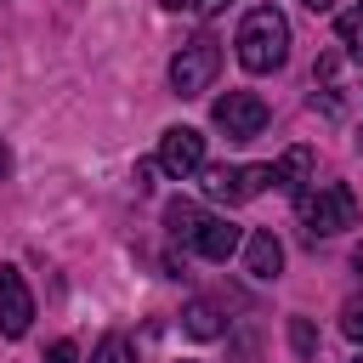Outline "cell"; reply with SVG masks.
I'll return each instance as SVG.
<instances>
[{
	"label": "cell",
	"mask_w": 363,
	"mask_h": 363,
	"mask_svg": "<svg viewBox=\"0 0 363 363\" xmlns=\"http://www.w3.org/2000/svg\"><path fill=\"white\" fill-rule=\"evenodd\" d=\"M193 250H199L204 261H227V255H238V250H244V233H238V227H233L227 216H210V221L199 227Z\"/></svg>",
	"instance_id": "10"
},
{
	"label": "cell",
	"mask_w": 363,
	"mask_h": 363,
	"mask_svg": "<svg viewBox=\"0 0 363 363\" xmlns=\"http://www.w3.org/2000/svg\"><path fill=\"white\" fill-rule=\"evenodd\" d=\"M74 357H79V346H74V340H57V346L45 352V363H74Z\"/></svg>",
	"instance_id": "18"
},
{
	"label": "cell",
	"mask_w": 363,
	"mask_h": 363,
	"mask_svg": "<svg viewBox=\"0 0 363 363\" xmlns=\"http://www.w3.org/2000/svg\"><path fill=\"white\" fill-rule=\"evenodd\" d=\"M301 6H312V11H329V0H301Z\"/></svg>",
	"instance_id": "20"
},
{
	"label": "cell",
	"mask_w": 363,
	"mask_h": 363,
	"mask_svg": "<svg viewBox=\"0 0 363 363\" xmlns=\"http://www.w3.org/2000/svg\"><path fill=\"white\" fill-rule=\"evenodd\" d=\"M182 329H187L193 340H216V335H227V318H221V306H216V301H204V295H199V301H187V306H182Z\"/></svg>",
	"instance_id": "12"
},
{
	"label": "cell",
	"mask_w": 363,
	"mask_h": 363,
	"mask_svg": "<svg viewBox=\"0 0 363 363\" xmlns=\"http://www.w3.org/2000/svg\"><path fill=\"white\" fill-rule=\"evenodd\" d=\"M335 34H340V51H352V57H363V0H357L352 11H340V23H335Z\"/></svg>",
	"instance_id": "14"
},
{
	"label": "cell",
	"mask_w": 363,
	"mask_h": 363,
	"mask_svg": "<svg viewBox=\"0 0 363 363\" xmlns=\"http://www.w3.org/2000/svg\"><path fill=\"white\" fill-rule=\"evenodd\" d=\"M28 323H34V295H28V284H23L17 267H0V335H6V340H23Z\"/></svg>",
	"instance_id": "8"
},
{
	"label": "cell",
	"mask_w": 363,
	"mask_h": 363,
	"mask_svg": "<svg viewBox=\"0 0 363 363\" xmlns=\"http://www.w3.org/2000/svg\"><path fill=\"white\" fill-rule=\"evenodd\" d=\"M352 363H363V352H357V357H352Z\"/></svg>",
	"instance_id": "22"
},
{
	"label": "cell",
	"mask_w": 363,
	"mask_h": 363,
	"mask_svg": "<svg viewBox=\"0 0 363 363\" xmlns=\"http://www.w3.org/2000/svg\"><path fill=\"white\" fill-rule=\"evenodd\" d=\"M289 346H295V357H312L318 352V335H312L306 318H289Z\"/></svg>",
	"instance_id": "17"
},
{
	"label": "cell",
	"mask_w": 363,
	"mask_h": 363,
	"mask_svg": "<svg viewBox=\"0 0 363 363\" xmlns=\"http://www.w3.org/2000/svg\"><path fill=\"white\" fill-rule=\"evenodd\" d=\"M272 187V164H216L204 170V193L221 204H250Z\"/></svg>",
	"instance_id": "5"
},
{
	"label": "cell",
	"mask_w": 363,
	"mask_h": 363,
	"mask_svg": "<svg viewBox=\"0 0 363 363\" xmlns=\"http://www.w3.org/2000/svg\"><path fill=\"white\" fill-rule=\"evenodd\" d=\"M312 182H318V176H312V147H289V153L272 164V187L289 193V199H301Z\"/></svg>",
	"instance_id": "11"
},
{
	"label": "cell",
	"mask_w": 363,
	"mask_h": 363,
	"mask_svg": "<svg viewBox=\"0 0 363 363\" xmlns=\"http://www.w3.org/2000/svg\"><path fill=\"white\" fill-rule=\"evenodd\" d=\"M357 272H363V255H357ZM340 329H346L352 340H363V289H357V295L340 306Z\"/></svg>",
	"instance_id": "16"
},
{
	"label": "cell",
	"mask_w": 363,
	"mask_h": 363,
	"mask_svg": "<svg viewBox=\"0 0 363 363\" xmlns=\"http://www.w3.org/2000/svg\"><path fill=\"white\" fill-rule=\"evenodd\" d=\"M340 68H346V51H323L318 68H312V108H323L329 119L352 113V85L340 79Z\"/></svg>",
	"instance_id": "7"
},
{
	"label": "cell",
	"mask_w": 363,
	"mask_h": 363,
	"mask_svg": "<svg viewBox=\"0 0 363 363\" xmlns=\"http://www.w3.org/2000/svg\"><path fill=\"white\" fill-rule=\"evenodd\" d=\"M204 221H210V216H204L193 199H170V204H164V227H170V238H176V244H187V250H193V238H199V227H204Z\"/></svg>",
	"instance_id": "13"
},
{
	"label": "cell",
	"mask_w": 363,
	"mask_h": 363,
	"mask_svg": "<svg viewBox=\"0 0 363 363\" xmlns=\"http://www.w3.org/2000/svg\"><path fill=\"white\" fill-rule=\"evenodd\" d=\"M193 6H199V11H221L227 0H193Z\"/></svg>",
	"instance_id": "19"
},
{
	"label": "cell",
	"mask_w": 363,
	"mask_h": 363,
	"mask_svg": "<svg viewBox=\"0 0 363 363\" xmlns=\"http://www.w3.org/2000/svg\"><path fill=\"white\" fill-rule=\"evenodd\" d=\"M164 176H176V182H187V176H199L204 170V136L193 130V125H170L164 136H159V159H153Z\"/></svg>",
	"instance_id": "6"
},
{
	"label": "cell",
	"mask_w": 363,
	"mask_h": 363,
	"mask_svg": "<svg viewBox=\"0 0 363 363\" xmlns=\"http://www.w3.org/2000/svg\"><path fill=\"white\" fill-rule=\"evenodd\" d=\"M91 363H136V346H130V335H102V346L91 352Z\"/></svg>",
	"instance_id": "15"
},
{
	"label": "cell",
	"mask_w": 363,
	"mask_h": 363,
	"mask_svg": "<svg viewBox=\"0 0 363 363\" xmlns=\"http://www.w3.org/2000/svg\"><path fill=\"white\" fill-rule=\"evenodd\" d=\"M357 147H363V136H357Z\"/></svg>",
	"instance_id": "23"
},
{
	"label": "cell",
	"mask_w": 363,
	"mask_h": 363,
	"mask_svg": "<svg viewBox=\"0 0 363 363\" xmlns=\"http://www.w3.org/2000/svg\"><path fill=\"white\" fill-rule=\"evenodd\" d=\"M6 170H11V159H6V147H0V176H6Z\"/></svg>",
	"instance_id": "21"
},
{
	"label": "cell",
	"mask_w": 363,
	"mask_h": 363,
	"mask_svg": "<svg viewBox=\"0 0 363 363\" xmlns=\"http://www.w3.org/2000/svg\"><path fill=\"white\" fill-rule=\"evenodd\" d=\"M182 363H193V357H182Z\"/></svg>",
	"instance_id": "24"
},
{
	"label": "cell",
	"mask_w": 363,
	"mask_h": 363,
	"mask_svg": "<svg viewBox=\"0 0 363 363\" xmlns=\"http://www.w3.org/2000/svg\"><path fill=\"white\" fill-rule=\"evenodd\" d=\"M210 119H216V130H221L227 142H250V136L267 130V102H261L255 91H227V96H216Z\"/></svg>",
	"instance_id": "4"
},
{
	"label": "cell",
	"mask_w": 363,
	"mask_h": 363,
	"mask_svg": "<svg viewBox=\"0 0 363 363\" xmlns=\"http://www.w3.org/2000/svg\"><path fill=\"white\" fill-rule=\"evenodd\" d=\"M216 68H221V40L216 34H193L170 57V91L176 96H204L216 85Z\"/></svg>",
	"instance_id": "3"
},
{
	"label": "cell",
	"mask_w": 363,
	"mask_h": 363,
	"mask_svg": "<svg viewBox=\"0 0 363 363\" xmlns=\"http://www.w3.org/2000/svg\"><path fill=\"white\" fill-rule=\"evenodd\" d=\"M233 45H238V62H244L250 74H278V68L289 62V23H284V11H278V6L244 11Z\"/></svg>",
	"instance_id": "1"
},
{
	"label": "cell",
	"mask_w": 363,
	"mask_h": 363,
	"mask_svg": "<svg viewBox=\"0 0 363 363\" xmlns=\"http://www.w3.org/2000/svg\"><path fill=\"white\" fill-rule=\"evenodd\" d=\"M295 216H301L306 238H335V233L357 227V199H352L346 182H312L295 199Z\"/></svg>",
	"instance_id": "2"
},
{
	"label": "cell",
	"mask_w": 363,
	"mask_h": 363,
	"mask_svg": "<svg viewBox=\"0 0 363 363\" xmlns=\"http://www.w3.org/2000/svg\"><path fill=\"white\" fill-rule=\"evenodd\" d=\"M244 272H250V278H261V284H272V278L284 272V244H278V233H272V227H261V233H250V238H244Z\"/></svg>",
	"instance_id": "9"
}]
</instances>
